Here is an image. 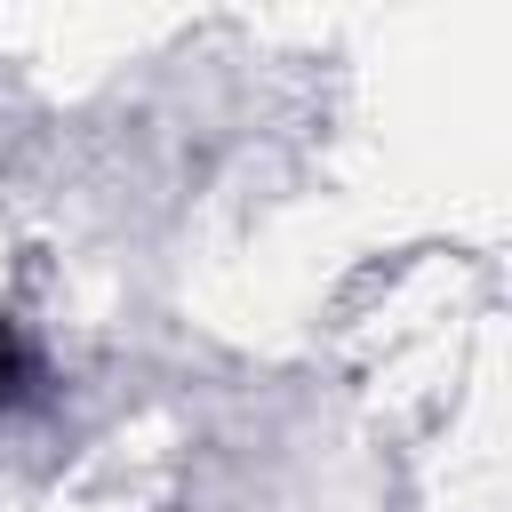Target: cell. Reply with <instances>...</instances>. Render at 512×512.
Here are the masks:
<instances>
[{
    "mask_svg": "<svg viewBox=\"0 0 512 512\" xmlns=\"http://www.w3.org/2000/svg\"><path fill=\"white\" fill-rule=\"evenodd\" d=\"M16 384H24V344H16L8 328H0V400H8Z\"/></svg>",
    "mask_w": 512,
    "mask_h": 512,
    "instance_id": "obj_1",
    "label": "cell"
}]
</instances>
